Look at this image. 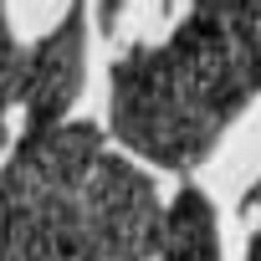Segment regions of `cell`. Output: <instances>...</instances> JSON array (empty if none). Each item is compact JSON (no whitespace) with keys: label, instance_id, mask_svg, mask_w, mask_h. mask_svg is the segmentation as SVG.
Here are the masks:
<instances>
[{"label":"cell","instance_id":"obj_1","mask_svg":"<svg viewBox=\"0 0 261 261\" xmlns=\"http://www.w3.org/2000/svg\"><path fill=\"white\" fill-rule=\"evenodd\" d=\"M261 87V11H200L169 51L118 67V134L159 164H195Z\"/></svg>","mask_w":261,"mask_h":261},{"label":"cell","instance_id":"obj_2","mask_svg":"<svg viewBox=\"0 0 261 261\" xmlns=\"http://www.w3.org/2000/svg\"><path fill=\"white\" fill-rule=\"evenodd\" d=\"M87 154H97V134L87 123L67 128V134H46L41 128V134L16 154L11 174L0 179V195L21 200V205L31 200L36 210H57L51 200L67 185L82 179L77 159H87ZM0 261H72V251H67V236L51 220H31V225H6L0 230Z\"/></svg>","mask_w":261,"mask_h":261},{"label":"cell","instance_id":"obj_3","mask_svg":"<svg viewBox=\"0 0 261 261\" xmlns=\"http://www.w3.org/2000/svg\"><path fill=\"white\" fill-rule=\"evenodd\" d=\"M77 82H82V16H67V26H57L31 51L21 97L31 102L36 123H46L77 97Z\"/></svg>","mask_w":261,"mask_h":261}]
</instances>
